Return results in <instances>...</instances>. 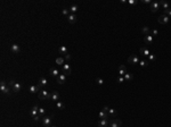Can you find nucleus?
<instances>
[{
  "instance_id": "nucleus-1",
  "label": "nucleus",
  "mask_w": 171,
  "mask_h": 127,
  "mask_svg": "<svg viewBox=\"0 0 171 127\" xmlns=\"http://www.w3.org/2000/svg\"><path fill=\"white\" fill-rule=\"evenodd\" d=\"M0 91H1V93H4V94H7V95H10L11 93V87L9 86V85H7L6 84L5 81H1L0 82Z\"/></svg>"
},
{
  "instance_id": "nucleus-2",
  "label": "nucleus",
  "mask_w": 171,
  "mask_h": 127,
  "mask_svg": "<svg viewBox=\"0 0 171 127\" xmlns=\"http://www.w3.org/2000/svg\"><path fill=\"white\" fill-rule=\"evenodd\" d=\"M38 97H39V100H48V99H50V93H49V91L42 89L41 91L38 93Z\"/></svg>"
},
{
  "instance_id": "nucleus-3",
  "label": "nucleus",
  "mask_w": 171,
  "mask_h": 127,
  "mask_svg": "<svg viewBox=\"0 0 171 127\" xmlns=\"http://www.w3.org/2000/svg\"><path fill=\"white\" fill-rule=\"evenodd\" d=\"M122 125V122L118 119V118H112V119H109V127H121Z\"/></svg>"
},
{
  "instance_id": "nucleus-4",
  "label": "nucleus",
  "mask_w": 171,
  "mask_h": 127,
  "mask_svg": "<svg viewBox=\"0 0 171 127\" xmlns=\"http://www.w3.org/2000/svg\"><path fill=\"white\" fill-rule=\"evenodd\" d=\"M52 116H46V117L42 118V125L45 127H52Z\"/></svg>"
},
{
  "instance_id": "nucleus-5",
  "label": "nucleus",
  "mask_w": 171,
  "mask_h": 127,
  "mask_svg": "<svg viewBox=\"0 0 171 127\" xmlns=\"http://www.w3.org/2000/svg\"><path fill=\"white\" fill-rule=\"evenodd\" d=\"M71 71H72V68H71V65L70 64H64L62 66V73H64L65 75H71Z\"/></svg>"
},
{
  "instance_id": "nucleus-6",
  "label": "nucleus",
  "mask_w": 171,
  "mask_h": 127,
  "mask_svg": "<svg viewBox=\"0 0 171 127\" xmlns=\"http://www.w3.org/2000/svg\"><path fill=\"white\" fill-rule=\"evenodd\" d=\"M160 8H161L160 1H153V2L150 4V11H152V13H156Z\"/></svg>"
},
{
  "instance_id": "nucleus-7",
  "label": "nucleus",
  "mask_w": 171,
  "mask_h": 127,
  "mask_svg": "<svg viewBox=\"0 0 171 127\" xmlns=\"http://www.w3.org/2000/svg\"><path fill=\"white\" fill-rule=\"evenodd\" d=\"M139 58L137 55H131V56L128 58V62L129 64H132V65H137V64H139Z\"/></svg>"
},
{
  "instance_id": "nucleus-8",
  "label": "nucleus",
  "mask_w": 171,
  "mask_h": 127,
  "mask_svg": "<svg viewBox=\"0 0 171 127\" xmlns=\"http://www.w3.org/2000/svg\"><path fill=\"white\" fill-rule=\"evenodd\" d=\"M66 77H67V75H65L64 73H61V75L56 78V82L57 84H59V85H62V84H64L65 82H66Z\"/></svg>"
},
{
  "instance_id": "nucleus-9",
  "label": "nucleus",
  "mask_w": 171,
  "mask_h": 127,
  "mask_svg": "<svg viewBox=\"0 0 171 127\" xmlns=\"http://www.w3.org/2000/svg\"><path fill=\"white\" fill-rule=\"evenodd\" d=\"M169 20H170V18H169L166 15H164V14H162V15L157 18V22H159L160 24H168Z\"/></svg>"
},
{
  "instance_id": "nucleus-10",
  "label": "nucleus",
  "mask_w": 171,
  "mask_h": 127,
  "mask_svg": "<svg viewBox=\"0 0 171 127\" xmlns=\"http://www.w3.org/2000/svg\"><path fill=\"white\" fill-rule=\"evenodd\" d=\"M41 90H42L41 86H39V85H31V86L29 87V92L32 93V94H34V93H39Z\"/></svg>"
},
{
  "instance_id": "nucleus-11",
  "label": "nucleus",
  "mask_w": 171,
  "mask_h": 127,
  "mask_svg": "<svg viewBox=\"0 0 171 127\" xmlns=\"http://www.w3.org/2000/svg\"><path fill=\"white\" fill-rule=\"evenodd\" d=\"M50 100H52V101H59L61 100V95H59V93L57 91H52V93H50Z\"/></svg>"
},
{
  "instance_id": "nucleus-12",
  "label": "nucleus",
  "mask_w": 171,
  "mask_h": 127,
  "mask_svg": "<svg viewBox=\"0 0 171 127\" xmlns=\"http://www.w3.org/2000/svg\"><path fill=\"white\" fill-rule=\"evenodd\" d=\"M10 51L13 53H15V55H18L21 52V47L18 46V44H16V43H14V44L10 46Z\"/></svg>"
},
{
  "instance_id": "nucleus-13",
  "label": "nucleus",
  "mask_w": 171,
  "mask_h": 127,
  "mask_svg": "<svg viewBox=\"0 0 171 127\" xmlns=\"http://www.w3.org/2000/svg\"><path fill=\"white\" fill-rule=\"evenodd\" d=\"M30 113H31L32 118H34L36 116H38V115H39V107H38V104H34V106L32 107Z\"/></svg>"
},
{
  "instance_id": "nucleus-14",
  "label": "nucleus",
  "mask_w": 171,
  "mask_h": 127,
  "mask_svg": "<svg viewBox=\"0 0 171 127\" xmlns=\"http://www.w3.org/2000/svg\"><path fill=\"white\" fill-rule=\"evenodd\" d=\"M97 125L99 127H107L109 125V119H99Z\"/></svg>"
},
{
  "instance_id": "nucleus-15",
  "label": "nucleus",
  "mask_w": 171,
  "mask_h": 127,
  "mask_svg": "<svg viewBox=\"0 0 171 127\" xmlns=\"http://www.w3.org/2000/svg\"><path fill=\"white\" fill-rule=\"evenodd\" d=\"M139 52H140V55H143L144 57H148V56L150 55V49H148V48H146V47H143V48H140Z\"/></svg>"
},
{
  "instance_id": "nucleus-16",
  "label": "nucleus",
  "mask_w": 171,
  "mask_h": 127,
  "mask_svg": "<svg viewBox=\"0 0 171 127\" xmlns=\"http://www.w3.org/2000/svg\"><path fill=\"white\" fill-rule=\"evenodd\" d=\"M22 84L21 83H18V82H16L15 84H14V86L11 87V90H13V92H15V93H18V92H21L22 90Z\"/></svg>"
},
{
  "instance_id": "nucleus-17",
  "label": "nucleus",
  "mask_w": 171,
  "mask_h": 127,
  "mask_svg": "<svg viewBox=\"0 0 171 127\" xmlns=\"http://www.w3.org/2000/svg\"><path fill=\"white\" fill-rule=\"evenodd\" d=\"M144 42H145L147 46H150L153 43V35L152 34H148V35L144 36Z\"/></svg>"
},
{
  "instance_id": "nucleus-18",
  "label": "nucleus",
  "mask_w": 171,
  "mask_h": 127,
  "mask_svg": "<svg viewBox=\"0 0 171 127\" xmlns=\"http://www.w3.org/2000/svg\"><path fill=\"white\" fill-rule=\"evenodd\" d=\"M77 19H78V17H77L75 14H70V15L67 16V22L70 24H74V23L77 22Z\"/></svg>"
},
{
  "instance_id": "nucleus-19",
  "label": "nucleus",
  "mask_w": 171,
  "mask_h": 127,
  "mask_svg": "<svg viewBox=\"0 0 171 127\" xmlns=\"http://www.w3.org/2000/svg\"><path fill=\"white\" fill-rule=\"evenodd\" d=\"M118 73H119V76H124L125 74H127V68H125L124 65H120Z\"/></svg>"
},
{
  "instance_id": "nucleus-20",
  "label": "nucleus",
  "mask_w": 171,
  "mask_h": 127,
  "mask_svg": "<svg viewBox=\"0 0 171 127\" xmlns=\"http://www.w3.org/2000/svg\"><path fill=\"white\" fill-rule=\"evenodd\" d=\"M49 73H50V75H52V76L56 77V78L61 75V71H58L57 68H50V69H49Z\"/></svg>"
},
{
  "instance_id": "nucleus-21",
  "label": "nucleus",
  "mask_w": 171,
  "mask_h": 127,
  "mask_svg": "<svg viewBox=\"0 0 171 127\" xmlns=\"http://www.w3.org/2000/svg\"><path fill=\"white\" fill-rule=\"evenodd\" d=\"M98 117L100 118V119H109V113L106 111H104V110H102V111L98 112Z\"/></svg>"
},
{
  "instance_id": "nucleus-22",
  "label": "nucleus",
  "mask_w": 171,
  "mask_h": 127,
  "mask_svg": "<svg viewBox=\"0 0 171 127\" xmlns=\"http://www.w3.org/2000/svg\"><path fill=\"white\" fill-rule=\"evenodd\" d=\"M58 52H59L61 55H64V56H65V55H67V53H68V49L65 46H62V47H59Z\"/></svg>"
},
{
  "instance_id": "nucleus-23",
  "label": "nucleus",
  "mask_w": 171,
  "mask_h": 127,
  "mask_svg": "<svg viewBox=\"0 0 171 127\" xmlns=\"http://www.w3.org/2000/svg\"><path fill=\"white\" fill-rule=\"evenodd\" d=\"M39 86H41V87H43V86H47L48 85V81H47L45 77H41L40 80H39V84H38Z\"/></svg>"
},
{
  "instance_id": "nucleus-24",
  "label": "nucleus",
  "mask_w": 171,
  "mask_h": 127,
  "mask_svg": "<svg viewBox=\"0 0 171 127\" xmlns=\"http://www.w3.org/2000/svg\"><path fill=\"white\" fill-rule=\"evenodd\" d=\"M68 9H70V13H71V14H75V13H78L79 11V6L78 5H72Z\"/></svg>"
},
{
  "instance_id": "nucleus-25",
  "label": "nucleus",
  "mask_w": 171,
  "mask_h": 127,
  "mask_svg": "<svg viewBox=\"0 0 171 127\" xmlns=\"http://www.w3.org/2000/svg\"><path fill=\"white\" fill-rule=\"evenodd\" d=\"M160 4H161V8H162V9L166 10V9L170 8V4L166 2V1H160Z\"/></svg>"
},
{
  "instance_id": "nucleus-26",
  "label": "nucleus",
  "mask_w": 171,
  "mask_h": 127,
  "mask_svg": "<svg viewBox=\"0 0 171 127\" xmlns=\"http://www.w3.org/2000/svg\"><path fill=\"white\" fill-rule=\"evenodd\" d=\"M55 62H56V65H58V66H63V65L65 64V59H64L63 57H58Z\"/></svg>"
},
{
  "instance_id": "nucleus-27",
  "label": "nucleus",
  "mask_w": 171,
  "mask_h": 127,
  "mask_svg": "<svg viewBox=\"0 0 171 127\" xmlns=\"http://www.w3.org/2000/svg\"><path fill=\"white\" fill-rule=\"evenodd\" d=\"M107 113H109V118H114L116 115H118V112L115 111L114 109H111V108L109 109V112H107Z\"/></svg>"
},
{
  "instance_id": "nucleus-28",
  "label": "nucleus",
  "mask_w": 171,
  "mask_h": 127,
  "mask_svg": "<svg viewBox=\"0 0 171 127\" xmlns=\"http://www.w3.org/2000/svg\"><path fill=\"white\" fill-rule=\"evenodd\" d=\"M150 27H148V26H144V27H141V33H143L144 35H148V34H150Z\"/></svg>"
},
{
  "instance_id": "nucleus-29",
  "label": "nucleus",
  "mask_w": 171,
  "mask_h": 127,
  "mask_svg": "<svg viewBox=\"0 0 171 127\" xmlns=\"http://www.w3.org/2000/svg\"><path fill=\"white\" fill-rule=\"evenodd\" d=\"M124 81H127V82H130V81H132V78H134V75L132 74H130V73H127L124 76Z\"/></svg>"
},
{
  "instance_id": "nucleus-30",
  "label": "nucleus",
  "mask_w": 171,
  "mask_h": 127,
  "mask_svg": "<svg viewBox=\"0 0 171 127\" xmlns=\"http://www.w3.org/2000/svg\"><path fill=\"white\" fill-rule=\"evenodd\" d=\"M56 106H57V108H58V109H61V110H64V109H65V104H64L62 101H57Z\"/></svg>"
},
{
  "instance_id": "nucleus-31",
  "label": "nucleus",
  "mask_w": 171,
  "mask_h": 127,
  "mask_svg": "<svg viewBox=\"0 0 171 127\" xmlns=\"http://www.w3.org/2000/svg\"><path fill=\"white\" fill-rule=\"evenodd\" d=\"M62 14H63L64 16H68L70 14H71V13H70V9H68V8H66V7H64V8L62 9Z\"/></svg>"
},
{
  "instance_id": "nucleus-32",
  "label": "nucleus",
  "mask_w": 171,
  "mask_h": 127,
  "mask_svg": "<svg viewBox=\"0 0 171 127\" xmlns=\"http://www.w3.org/2000/svg\"><path fill=\"white\" fill-rule=\"evenodd\" d=\"M139 65H140V67H147L148 66V61L145 60V59H143V60L139 61Z\"/></svg>"
},
{
  "instance_id": "nucleus-33",
  "label": "nucleus",
  "mask_w": 171,
  "mask_h": 127,
  "mask_svg": "<svg viewBox=\"0 0 171 127\" xmlns=\"http://www.w3.org/2000/svg\"><path fill=\"white\" fill-rule=\"evenodd\" d=\"M96 83H97L98 85H103V84H104V80H103V78H100V77H97V78H96Z\"/></svg>"
},
{
  "instance_id": "nucleus-34",
  "label": "nucleus",
  "mask_w": 171,
  "mask_h": 127,
  "mask_svg": "<svg viewBox=\"0 0 171 127\" xmlns=\"http://www.w3.org/2000/svg\"><path fill=\"white\" fill-rule=\"evenodd\" d=\"M45 113H46V110H45L43 108H39V115H40L41 117H43Z\"/></svg>"
},
{
  "instance_id": "nucleus-35",
  "label": "nucleus",
  "mask_w": 171,
  "mask_h": 127,
  "mask_svg": "<svg viewBox=\"0 0 171 127\" xmlns=\"http://www.w3.org/2000/svg\"><path fill=\"white\" fill-rule=\"evenodd\" d=\"M148 59H150V61H154L156 59V56L154 53H150V56H148Z\"/></svg>"
},
{
  "instance_id": "nucleus-36",
  "label": "nucleus",
  "mask_w": 171,
  "mask_h": 127,
  "mask_svg": "<svg viewBox=\"0 0 171 127\" xmlns=\"http://www.w3.org/2000/svg\"><path fill=\"white\" fill-rule=\"evenodd\" d=\"M164 15H166L168 17H171V8H169V9L164 10V13H163Z\"/></svg>"
},
{
  "instance_id": "nucleus-37",
  "label": "nucleus",
  "mask_w": 171,
  "mask_h": 127,
  "mask_svg": "<svg viewBox=\"0 0 171 127\" xmlns=\"http://www.w3.org/2000/svg\"><path fill=\"white\" fill-rule=\"evenodd\" d=\"M124 82V77L123 76H119L118 77V83H123Z\"/></svg>"
},
{
  "instance_id": "nucleus-38",
  "label": "nucleus",
  "mask_w": 171,
  "mask_h": 127,
  "mask_svg": "<svg viewBox=\"0 0 171 127\" xmlns=\"http://www.w3.org/2000/svg\"><path fill=\"white\" fill-rule=\"evenodd\" d=\"M157 34H159V31L157 30H155V28H154V30H152V35L153 36H156Z\"/></svg>"
},
{
  "instance_id": "nucleus-39",
  "label": "nucleus",
  "mask_w": 171,
  "mask_h": 127,
  "mask_svg": "<svg viewBox=\"0 0 171 127\" xmlns=\"http://www.w3.org/2000/svg\"><path fill=\"white\" fill-rule=\"evenodd\" d=\"M15 83H16V82L14 81V80H10V81H9V83H8V85H9L10 87H13V86H14V84H15Z\"/></svg>"
},
{
  "instance_id": "nucleus-40",
  "label": "nucleus",
  "mask_w": 171,
  "mask_h": 127,
  "mask_svg": "<svg viewBox=\"0 0 171 127\" xmlns=\"http://www.w3.org/2000/svg\"><path fill=\"white\" fill-rule=\"evenodd\" d=\"M128 2H129L130 5H136V4H137L138 1H137V0H129Z\"/></svg>"
},
{
  "instance_id": "nucleus-41",
  "label": "nucleus",
  "mask_w": 171,
  "mask_h": 127,
  "mask_svg": "<svg viewBox=\"0 0 171 127\" xmlns=\"http://www.w3.org/2000/svg\"><path fill=\"white\" fill-rule=\"evenodd\" d=\"M71 58H72V57H71V55H68V53H67V55H65V58H64V59L68 61V60H71Z\"/></svg>"
},
{
  "instance_id": "nucleus-42",
  "label": "nucleus",
  "mask_w": 171,
  "mask_h": 127,
  "mask_svg": "<svg viewBox=\"0 0 171 127\" xmlns=\"http://www.w3.org/2000/svg\"><path fill=\"white\" fill-rule=\"evenodd\" d=\"M40 118H41V116L38 115V116H36V117L33 118V120H34V122H38V120H40Z\"/></svg>"
},
{
  "instance_id": "nucleus-43",
  "label": "nucleus",
  "mask_w": 171,
  "mask_h": 127,
  "mask_svg": "<svg viewBox=\"0 0 171 127\" xmlns=\"http://www.w3.org/2000/svg\"><path fill=\"white\" fill-rule=\"evenodd\" d=\"M143 2H144V4H152V1H150V0H143Z\"/></svg>"
},
{
  "instance_id": "nucleus-44",
  "label": "nucleus",
  "mask_w": 171,
  "mask_h": 127,
  "mask_svg": "<svg viewBox=\"0 0 171 127\" xmlns=\"http://www.w3.org/2000/svg\"><path fill=\"white\" fill-rule=\"evenodd\" d=\"M52 127H56V126H52Z\"/></svg>"
}]
</instances>
